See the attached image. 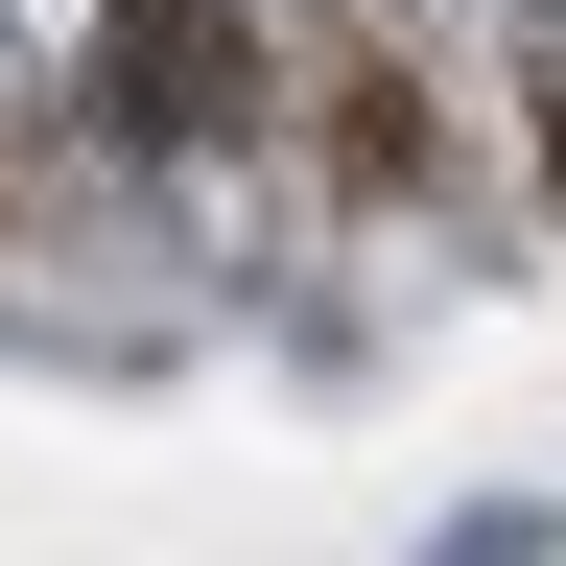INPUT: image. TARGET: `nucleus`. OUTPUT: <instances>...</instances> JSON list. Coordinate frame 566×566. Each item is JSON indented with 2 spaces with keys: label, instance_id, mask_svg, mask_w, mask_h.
<instances>
[{
  "label": "nucleus",
  "instance_id": "1",
  "mask_svg": "<svg viewBox=\"0 0 566 566\" xmlns=\"http://www.w3.org/2000/svg\"><path fill=\"white\" fill-rule=\"evenodd\" d=\"M212 95H237V0H118L95 24V118L118 142H189Z\"/></svg>",
  "mask_w": 566,
  "mask_h": 566
}]
</instances>
